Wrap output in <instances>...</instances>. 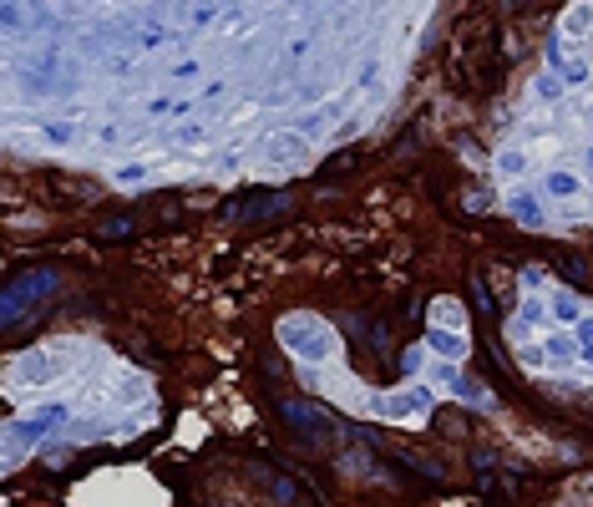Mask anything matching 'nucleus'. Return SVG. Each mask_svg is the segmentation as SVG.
<instances>
[{
    "mask_svg": "<svg viewBox=\"0 0 593 507\" xmlns=\"http://www.w3.org/2000/svg\"><path fill=\"white\" fill-rule=\"evenodd\" d=\"M543 188H547L553 198H573V193H578V178H573V173H547Z\"/></svg>",
    "mask_w": 593,
    "mask_h": 507,
    "instance_id": "39448f33",
    "label": "nucleus"
},
{
    "mask_svg": "<svg viewBox=\"0 0 593 507\" xmlns=\"http://www.w3.org/2000/svg\"><path fill=\"white\" fill-rule=\"evenodd\" d=\"M274 406H279V416H284L305 441H335V416L320 406V401H305V396H274Z\"/></svg>",
    "mask_w": 593,
    "mask_h": 507,
    "instance_id": "f257e3e1",
    "label": "nucleus"
},
{
    "mask_svg": "<svg viewBox=\"0 0 593 507\" xmlns=\"http://www.w3.org/2000/svg\"><path fill=\"white\" fill-rule=\"evenodd\" d=\"M46 289H56V274H51V269H41V274H31V279L11 284V289H6V325L20 320V300H41Z\"/></svg>",
    "mask_w": 593,
    "mask_h": 507,
    "instance_id": "7ed1b4c3",
    "label": "nucleus"
},
{
    "mask_svg": "<svg viewBox=\"0 0 593 507\" xmlns=\"http://www.w3.org/2000/svg\"><path fill=\"white\" fill-rule=\"evenodd\" d=\"M431 345H436L441 355H461V350H467V345H461V340H456V335H441V330L431 335Z\"/></svg>",
    "mask_w": 593,
    "mask_h": 507,
    "instance_id": "0eeeda50",
    "label": "nucleus"
},
{
    "mask_svg": "<svg viewBox=\"0 0 593 507\" xmlns=\"http://www.w3.org/2000/svg\"><path fill=\"white\" fill-rule=\"evenodd\" d=\"M512 214H517V218H527V223H533V218H538V208H533V203H527V198H512Z\"/></svg>",
    "mask_w": 593,
    "mask_h": 507,
    "instance_id": "9d476101",
    "label": "nucleus"
},
{
    "mask_svg": "<svg viewBox=\"0 0 593 507\" xmlns=\"http://www.w3.org/2000/svg\"><path fill=\"white\" fill-rule=\"evenodd\" d=\"M553 314H558L563 325H573V320H578V305H573V300H563V294H558V300H553Z\"/></svg>",
    "mask_w": 593,
    "mask_h": 507,
    "instance_id": "6e6552de",
    "label": "nucleus"
},
{
    "mask_svg": "<svg viewBox=\"0 0 593 507\" xmlns=\"http://www.w3.org/2000/svg\"><path fill=\"white\" fill-rule=\"evenodd\" d=\"M132 228H137L132 218H127V214H117V218H102V228H97V234H102V239H132Z\"/></svg>",
    "mask_w": 593,
    "mask_h": 507,
    "instance_id": "423d86ee",
    "label": "nucleus"
},
{
    "mask_svg": "<svg viewBox=\"0 0 593 507\" xmlns=\"http://www.w3.org/2000/svg\"><path fill=\"white\" fill-rule=\"evenodd\" d=\"M279 340H284L294 355H309V361L330 355V335H325L320 325H300V320H294V325H284V330H279Z\"/></svg>",
    "mask_w": 593,
    "mask_h": 507,
    "instance_id": "f03ea898",
    "label": "nucleus"
},
{
    "mask_svg": "<svg viewBox=\"0 0 593 507\" xmlns=\"http://www.w3.org/2000/svg\"><path fill=\"white\" fill-rule=\"evenodd\" d=\"M472 300L482 305V314H492V294H487V284H482V279H472Z\"/></svg>",
    "mask_w": 593,
    "mask_h": 507,
    "instance_id": "1a4fd4ad",
    "label": "nucleus"
},
{
    "mask_svg": "<svg viewBox=\"0 0 593 507\" xmlns=\"http://www.w3.org/2000/svg\"><path fill=\"white\" fill-rule=\"evenodd\" d=\"M588 158H593V153H588Z\"/></svg>",
    "mask_w": 593,
    "mask_h": 507,
    "instance_id": "9b49d317",
    "label": "nucleus"
},
{
    "mask_svg": "<svg viewBox=\"0 0 593 507\" xmlns=\"http://www.w3.org/2000/svg\"><path fill=\"white\" fill-rule=\"evenodd\" d=\"M284 208H289V198L269 193V198H259V203H228V214H234V218H264V214H284Z\"/></svg>",
    "mask_w": 593,
    "mask_h": 507,
    "instance_id": "20e7f679",
    "label": "nucleus"
}]
</instances>
